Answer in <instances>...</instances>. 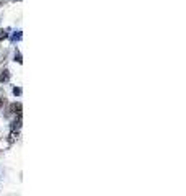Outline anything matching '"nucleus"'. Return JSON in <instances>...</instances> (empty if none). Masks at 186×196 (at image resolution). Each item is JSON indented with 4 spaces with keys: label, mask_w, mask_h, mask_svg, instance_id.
<instances>
[{
    "label": "nucleus",
    "mask_w": 186,
    "mask_h": 196,
    "mask_svg": "<svg viewBox=\"0 0 186 196\" xmlns=\"http://www.w3.org/2000/svg\"><path fill=\"white\" fill-rule=\"evenodd\" d=\"M5 38H7V31L0 30V41H2V39H5Z\"/></svg>",
    "instance_id": "obj_4"
},
{
    "label": "nucleus",
    "mask_w": 186,
    "mask_h": 196,
    "mask_svg": "<svg viewBox=\"0 0 186 196\" xmlns=\"http://www.w3.org/2000/svg\"><path fill=\"white\" fill-rule=\"evenodd\" d=\"M8 79H10L8 71H3V72H2V75H0V80H2V82H8Z\"/></svg>",
    "instance_id": "obj_3"
},
{
    "label": "nucleus",
    "mask_w": 186,
    "mask_h": 196,
    "mask_svg": "<svg viewBox=\"0 0 186 196\" xmlns=\"http://www.w3.org/2000/svg\"><path fill=\"white\" fill-rule=\"evenodd\" d=\"M10 110L15 113V115H18V118L21 116V103H13L10 106Z\"/></svg>",
    "instance_id": "obj_1"
},
{
    "label": "nucleus",
    "mask_w": 186,
    "mask_h": 196,
    "mask_svg": "<svg viewBox=\"0 0 186 196\" xmlns=\"http://www.w3.org/2000/svg\"><path fill=\"white\" fill-rule=\"evenodd\" d=\"M8 137H10V139H8V141H10V142H15V141H16V139H18V132H16V131L13 129V131H11V132H10V136H8Z\"/></svg>",
    "instance_id": "obj_2"
},
{
    "label": "nucleus",
    "mask_w": 186,
    "mask_h": 196,
    "mask_svg": "<svg viewBox=\"0 0 186 196\" xmlns=\"http://www.w3.org/2000/svg\"><path fill=\"white\" fill-rule=\"evenodd\" d=\"M0 106H2V100H0Z\"/></svg>",
    "instance_id": "obj_6"
},
{
    "label": "nucleus",
    "mask_w": 186,
    "mask_h": 196,
    "mask_svg": "<svg viewBox=\"0 0 186 196\" xmlns=\"http://www.w3.org/2000/svg\"><path fill=\"white\" fill-rule=\"evenodd\" d=\"M13 93H15V95H20V93H21V90H20V88H15Z\"/></svg>",
    "instance_id": "obj_5"
}]
</instances>
